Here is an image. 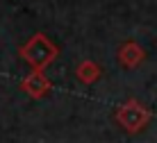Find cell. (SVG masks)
Returning a JSON list of instances; mask_svg holds the SVG:
<instances>
[{"mask_svg":"<svg viewBox=\"0 0 157 143\" xmlns=\"http://www.w3.org/2000/svg\"><path fill=\"white\" fill-rule=\"evenodd\" d=\"M21 89L28 93L30 98L41 100V98H46L48 93H50L52 84H50V80L46 77V73H43V70H32L30 75H25V77L21 80Z\"/></svg>","mask_w":157,"mask_h":143,"instance_id":"3957f363","label":"cell"},{"mask_svg":"<svg viewBox=\"0 0 157 143\" xmlns=\"http://www.w3.org/2000/svg\"><path fill=\"white\" fill-rule=\"evenodd\" d=\"M100 75H102V70H100V66L94 62V59H84V62H80L78 64V68H75V77H78L82 84H94V82H98L100 80Z\"/></svg>","mask_w":157,"mask_h":143,"instance_id":"5b68a950","label":"cell"},{"mask_svg":"<svg viewBox=\"0 0 157 143\" xmlns=\"http://www.w3.org/2000/svg\"><path fill=\"white\" fill-rule=\"evenodd\" d=\"M150 118H153L150 109L144 107L137 98H130V100H125L121 107L116 109V123L121 125L128 134H137V132H141L146 125L150 123Z\"/></svg>","mask_w":157,"mask_h":143,"instance_id":"7a4b0ae2","label":"cell"},{"mask_svg":"<svg viewBox=\"0 0 157 143\" xmlns=\"http://www.w3.org/2000/svg\"><path fill=\"white\" fill-rule=\"evenodd\" d=\"M18 55L32 66V70H43L46 66H50L57 59L59 48L48 39L43 32H36L34 36H30V39L18 48Z\"/></svg>","mask_w":157,"mask_h":143,"instance_id":"6da1fadb","label":"cell"},{"mask_svg":"<svg viewBox=\"0 0 157 143\" xmlns=\"http://www.w3.org/2000/svg\"><path fill=\"white\" fill-rule=\"evenodd\" d=\"M144 59H146V52L137 41H125L118 48V62H121V66H125V68H137Z\"/></svg>","mask_w":157,"mask_h":143,"instance_id":"277c9868","label":"cell"}]
</instances>
